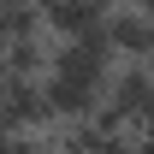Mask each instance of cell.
Listing matches in <instances>:
<instances>
[{"instance_id":"5b68a950","label":"cell","mask_w":154,"mask_h":154,"mask_svg":"<svg viewBox=\"0 0 154 154\" xmlns=\"http://www.w3.org/2000/svg\"><path fill=\"white\" fill-rule=\"evenodd\" d=\"M95 6H101V12H119V6H131V0H95Z\"/></svg>"},{"instance_id":"6da1fadb","label":"cell","mask_w":154,"mask_h":154,"mask_svg":"<svg viewBox=\"0 0 154 154\" xmlns=\"http://www.w3.org/2000/svg\"><path fill=\"white\" fill-rule=\"evenodd\" d=\"M101 30H107V42H113L119 59H148V48H154V12H142L136 0L119 6V12H107Z\"/></svg>"},{"instance_id":"7a4b0ae2","label":"cell","mask_w":154,"mask_h":154,"mask_svg":"<svg viewBox=\"0 0 154 154\" xmlns=\"http://www.w3.org/2000/svg\"><path fill=\"white\" fill-rule=\"evenodd\" d=\"M54 48H59L54 30H36V36H12L0 54H6V65H12V77H48L54 71Z\"/></svg>"},{"instance_id":"3957f363","label":"cell","mask_w":154,"mask_h":154,"mask_svg":"<svg viewBox=\"0 0 154 154\" xmlns=\"http://www.w3.org/2000/svg\"><path fill=\"white\" fill-rule=\"evenodd\" d=\"M107 18L95 0H42V24L54 30L59 42H71V36H89L95 24Z\"/></svg>"},{"instance_id":"8992f818","label":"cell","mask_w":154,"mask_h":154,"mask_svg":"<svg viewBox=\"0 0 154 154\" xmlns=\"http://www.w3.org/2000/svg\"><path fill=\"white\" fill-rule=\"evenodd\" d=\"M136 6H142V12H154V0H136Z\"/></svg>"},{"instance_id":"277c9868","label":"cell","mask_w":154,"mask_h":154,"mask_svg":"<svg viewBox=\"0 0 154 154\" xmlns=\"http://www.w3.org/2000/svg\"><path fill=\"white\" fill-rule=\"evenodd\" d=\"M6 83H12V65H6V54H0V95H6Z\"/></svg>"}]
</instances>
